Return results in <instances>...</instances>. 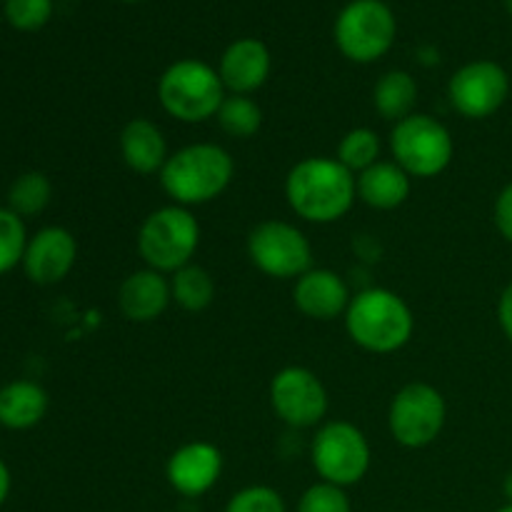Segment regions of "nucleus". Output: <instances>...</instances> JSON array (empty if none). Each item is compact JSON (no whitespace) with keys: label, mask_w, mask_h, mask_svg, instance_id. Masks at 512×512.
Returning a JSON list of instances; mask_svg holds the SVG:
<instances>
[{"label":"nucleus","mask_w":512,"mask_h":512,"mask_svg":"<svg viewBox=\"0 0 512 512\" xmlns=\"http://www.w3.org/2000/svg\"><path fill=\"white\" fill-rule=\"evenodd\" d=\"M285 200L305 223H338L358 200V180L338 158L310 155L290 168Z\"/></svg>","instance_id":"f257e3e1"},{"label":"nucleus","mask_w":512,"mask_h":512,"mask_svg":"<svg viewBox=\"0 0 512 512\" xmlns=\"http://www.w3.org/2000/svg\"><path fill=\"white\" fill-rule=\"evenodd\" d=\"M235 160L223 145L193 143L170 153L160 170V185L175 205H208L233 183Z\"/></svg>","instance_id":"f03ea898"},{"label":"nucleus","mask_w":512,"mask_h":512,"mask_svg":"<svg viewBox=\"0 0 512 512\" xmlns=\"http://www.w3.org/2000/svg\"><path fill=\"white\" fill-rule=\"evenodd\" d=\"M345 330L358 348L390 355L410 343L415 318L410 305L388 288H368L353 295L345 313Z\"/></svg>","instance_id":"7ed1b4c3"},{"label":"nucleus","mask_w":512,"mask_h":512,"mask_svg":"<svg viewBox=\"0 0 512 512\" xmlns=\"http://www.w3.org/2000/svg\"><path fill=\"white\" fill-rule=\"evenodd\" d=\"M200 245V223L183 205H163L140 223L138 253L145 268L163 275L178 273L193 263Z\"/></svg>","instance_id":"20e7f679"},{"label":"nucleus","mask_w":512,"mask_h":512,"mask_svg":"<svg viewBox=\"0 0 512 512\" xmlns=\"http://www.w3.org/2000/svg\"><path fill=\"white\" fill-rule=\"evenodd\" d=\"M158 100L170 118L180 123H205L215 118L225 100L218 70L195 58L168 65L158 80Z\"/></svg>","instance_id":"39448f33"},{"label":"nucleus","mask_w":512,"mask_h":512,"mask_svg":"<svg viewBox=\"0 0 512 512\" xmlns=\"http://www.w3.org/2000/svg\"><path fill=\"white\" fill-rule=\"evenodd\" d=\"M390 153L410 178H435L453 163L455 143L438 118L413 113L390 130Z\"/></svg>","instance_id":"423d86ee"},{"label":"nucleus","mask_w":512,"mask_h":512,"mask_svg":"<svg viewBox=\"0 0 512 512\" xmlns=\"http://www.w3.org/2000/svg\"><path fill=\"white\" fill-rule=\"evenodd\" d=\"M370 443L358 425L348 420H330L318 428L310 443V463L323 483L350 488L368 475Z\"/></svg>","instance_id":"0eeeda50"},{"label":"nucleus","mask_w":512,"mask_h":512,"mask_svg":"<svg viewBox=\"0 0 512 512\" xmlns=\"http://www.w3.org/2000/svg\"><path fill=\"white\" fill-rule=\"evenodd\" d=\"M398 23L383 0H353L335 20V45L353 63H375L395 43Z\"/></svg>","instance_id":"6e6552de"},{"label":"nucleus","mask_w":512,"mask_h":512,"mask_svg":"<svg viewBox=\"0 0 512 512\" xmlns=\"http://www.w3.org/2000/svg\"><path fill=\"white\" fill-rule=\"evenodd\" d=\"M448 420L443 393L430 383H408L395 393L388 408V428L398 445L420 450L440 438Z\"/></svg>","instance_id":"1a4fd4ad"},{"label":"nucleus","mask_w":512,"mask_h":512,"mask_svg":"<svg viewBox=\"0 0 512 512\" xmlns=\"http://www.w3.org/2000/svg\"><path fill=\"white\" fill-rule=\"evenodd\" d=\"M250 263L268 278L298 280L313 268V245L308 235L285 220H263L248 235Z\"/></svg>","instance_id":"9d476101"},{"label":"nucleus","mask_w":512,"mask_h":512,"mask_svg":"<svg viewBox=\"0 0 512 512\" xmlns=\"http://www.w3.org/2000/svg\"><path fill=\"white\" fill-rule=\"evenodd\" d=\"M270 408L295 430L315 428L328 415V390L313 370L288 365L270 380Z\"/></svg>","instance_id":"9b49d317"},{"label":"nucleus","mask_w":512,"mask_h":512,"mask_svg":"<svg viewBox=\"0 0 512 512\" xmlns=\"http://www.w3.org/2000/svg\"><path fill=\"white\" fill-rule=\"evenodd\" d=\"M510 95V78L495 60H473L455 70L448 83L450 105L468 120L498 113Z\"/></svg>","instance_id":"f8f14e48"},{"label":"nucleus","mask_w":512,"mask_h":512,"mask_svg":"<svg viewBox=\"0 0 512 512\" xmlns=\"http://www.w3.org/2000/svg\"><path fill=\"white\" fill-rule=\"evenodd\" d=\"M223 475V453L208 440H193L175 450L165 465L170 488L183 498H200L210 493Z\"/></svg>","instance_id":"ddd939ff"},{"label":"nucleus","mask_w":512,"mask_h":512,"mask_svg":"<svg viewBox=\"0 0 512 512\" xmlns=\"http://www.w3.org/2000/svg\"><path fill=\"white\" fill-rule=\"evenodd\" d=\"M78 260V240L60 225H48L28 240L23 270L35 285H55L70 275Z\"/></svg>","instance_id":"4468645a"},{"label":"nucleus","mask_w":512,"mask_h":512,"mask_svg":"<svg viewBox=\"0 0 512 512\" xmlns=\"http://www.w3.org/2000/svg\"><path fill=\"white\" fill-rule=\"evenodd\" d=\"M350 300L348 283L330 268H310L295 280L293 303L310 320L330 323L348 313Z\"/></svg>","instance_id":"2eb2a0df"},{"label":"nucleus","mask_w":512,"mask_h":512,"mask_svg":"<svg viewBox=\"0 0 512 512\" xmlns=\"http://www.w3.org/2000/svg\"><path fill=\"white\" fill-rule=\"evenodd\" d=\"M270 50L258 38H240L225 48L218 75L233 95H250L270 78Z\"/></svg>","instance_id":"dca6fc26"},{"label":"nucleus","mask_w":512,"mask_h":512,"mask_svg":"<svg viewBox=\"0 0 512 512\" xmlns=\"http://www.w3.org/2000/svg\"><path fill=\"white\" fill-rule=\"evenodd\" d=\"M173 303L170 278L153 268L130 273L118 288V308L130 323H153Z\"/></svg>","instance_id":"f3484780"},{"label":"nucleus","mask_w":512,"mask_h":512,"mask_svg":"<svg viewBox=\"0 0 512 512\" xmlns=\"http://www.w3.org/2000/svg\"><path fill=\"white\" fill-rule=\"evenodd\" d=\"M120 155L125 165L138 175H160L163 165L168 163V140L158 123L150 118H133L120 130Z\"/></svg>","instance_id":"a211bd4d"},{"label":"nucleus","mask_w":512,"mask_h":512,"mask_svg":"<svg viewBox=\"0 0 512 512\" xmlns=\"http://www.w3.org/2000/svg\"><path fill=\"white\" fill-rule=\"evenodd\" d=\"M355 180H358V198L373 210L400 208L413 190V178L395 160H378Z\"/></svg>","instance_id":"6ab92c4d"},{"label":"nucleus","mask_w":512,"mask_h":512,"mask_svg":"<svg viewBox=\"0 0 512 512\" xmlns=\"http://www.w3.org/2000/svg\"><path fill=\"white\" fill-rule=\"evenodd\" d=\"M48 393L33 380H13L0 388V425L8 430H30L48 413Z\"/></svg>","instance_id":"aec40b11"},{"label":"nucleus","mask_w":512,"mask_h":512,"mask_svg":"<svg viewBox=\"0 0 512 512\" xmlns=\"http://www.w3.org/2000/svg\"><path fill=\"white\" fill-rule=\"evenodd\" d=\"M418 103V83L408 70H388L373 88V105L390 123L410 118Z\"/></svg>","instance_id":"412c9836"},{"label":"nucleus","mask_w":512,"mask_h":512,"mask_svg":"<svg viewBox=\"0 0 512 512\" xmlns=\"http://www.w3.org/2000/svg\"><path fill=\"white\" fill-rule=\"evenodd\" d=\"M170 293L173 303L188 313H203L215 300V280L203 265H185L170 275Z\"/></svg>","instance_id":"4be33fe9"},{"label":"nucleus","mask_w":512,"mask_h":512,"mask_svg":"<svg viewBox=\"0 0 512 512\" xmlns=\"http://www.w3.org/2000/svg\"><path fill=\"white\" fill-rule=\"evenodd\" d=\"M215 120H218L220 130H223L225 135H230V138L235 140H248L253 138L260 130V125H263V108H260L250 95L230 93L225 95Z\"/></svg>","instance_id":"5701e85b"},{"label":"nucleus","mask_w":512,"mask_h":512,"mask_svg":"<svg viewBox=\"0 0 512 512\" xmlns=\"http://www.w3.org/2000/svg\"><path fill=\"white\" fill-rule=\"evenodd\" d=\"M50 198H53V185H50L48 175L38 173V170L18 175L8 190L10 210L18 213L20 218L40 215L50 205Z\"/></svg>","instance_id":"b1692460"},{"label":"nucleus","mask_w":512,"mask_h":512,"mask_svg":"<svg viewBox=\"0 0 512 512\" xmlns=\"http://www.w3.org/2000/svg\"><path fill=\"white\" fill-rule=\"evenodd\" d=\"M335 158L358 178L380 160V138L373 128H353L343 135Z\"/></svg>","instance_id":"393cba45"},{"label":"nucleus","mask_w":512,"mask_h":512,"mask_svg":"<svg viewBox=\"0 0 512 512\" xmlns=\"http://www.w3.org/2000/svg\"><path fill=\"white\" fill-rule=\"evenodd\" d=\"M28 240L23 218L10 208H0V275L23 263Z\"/></svg>","instance_id":"a878e982"},{"label":"nucleus","mask_w":512,"mask_h":512,"mask_svg":"<svg viewBox=\"0 0 512 512\" xmlns=\"http://www.w3.org/2000/svg\"><path fill=\"white\" fill-rule=\"evenodd\" d=\"M225 512H288L283 495L270 485H250L238 490L225 505Z\"/></svg>","instance_id":"bb28decb"},{"label":"nucleus","mask_w":512,"mask_h":512,"mask_svg":"<svg viewBox=\"0 0 512 512\" xmlns=\"http://www.w3.org/2000/svg\"><path fill=\"white\" fill-rule=\"evenodd\" d=\"M53 15V0H5V18L15 30L33 33Z\"/></svg>","instance_id":"cd10ccee"},{"label":"nucleus","mask_w":512,"mask_h":512,"mask_svg":"<svg viewBox=\"0 0 512 512\" xmlns=\"http://www.w3.org/2000/svg\"><path fill=\"white\" fill-rule=\"evenodd\" d=\"M298 512H353L345 488L330 483H315L303 493L298 503Z\"/></svg>","instance_id":"c85d7f7f"},{"label":"nucleus","mask_w":512,"mask_h":512,"mask_svg":"<svg viewBox=\"0 0 512 512\" xmlns=\"http://www.w3.org/2000/svg\"><path fill=\"white\" fill-rule=\"evenodd\" d=\"M495 225H498L500 235L512 243V183L505 185L495 200Z\"/></svg>","instance_id":"c756f323"},{"label":"nucleus","mask_w":512,"mask_h":512,"mask_svg":"<svg viewBox=\"0 0 512 512\" xmlns=\"http://www.w3.org/2000/svg\"><path fill=\"white\" fill-rule=\"evenodd\" d=\"M498 323L503 328V333L512 340V283L503 290L498 300Z\"/></svg>","instance_id":"7c9ffc66"},{"label":"nucleus","mask_w":512,"mask_h":512,"mask_svg":"<svg viewBox=\"0 0 512 512\" xmlns=\"http://www.w3.org/2000/svg\"><path fill=\"white\" fill-rule=\"evenodd\" d=\"M10 488H13V478H10V468H8V465H5V460L0 458V508H3L5 500H8Z\"/></svg>","instance_id":"2f4dec72"},{"label":"nucleus","mask_w":512,"mask_h":512,"mask_svg":"<svg viewBox=\"0 0 512 512\" xmlns=\"http://www.w3.org/2000/svg\"><path fill=\"white\" fill-rule=\"evenodd\" d=\"M503 493H505V498H508V503L512 505V470L505 475V480H503Z\"/></svg>","instance_id":"473e14b6"},{"label":"nucleus","mask_w":512,"mask_h":512,"mask_svg":"<svg viewBox=\"0 0 512 512\" xmlns=\"http://www.w3.org/2000/svg\"><path fill=\"white\" fill-rule=\"evenodd\" d=\"M495 512H512V505H510V503H508V505H503V508L495 510Z\"/></svg>","instance_id":"72a5a7b5"},{"label":"nucleus","mask_w":512,"mask_h":512,"mask_svg":"<svg viewBox=\"0 0 512 512\" xmlns=\"http://www.w3.org/2000/svg\"><path fill=\"white\" fill-rule=\"evenodd\" d=\"M505 8H508V13L512 15V0H505Z\"/></svg>","instance_id":"f704fd0d"},{"label":"nucleus","mask_w":512,"mask_h":512,"mask_svg":"<svg viewBox=\"0 0 512 512\" xmlns=\"http://www.w3.org/2000/svg\"><path fill=\"white\" fill-rule=\"evenodd\" d=\"M125 3H138V0H125Z\"/></svg>","instance_id":"c9c22d12"}]
</instances>
